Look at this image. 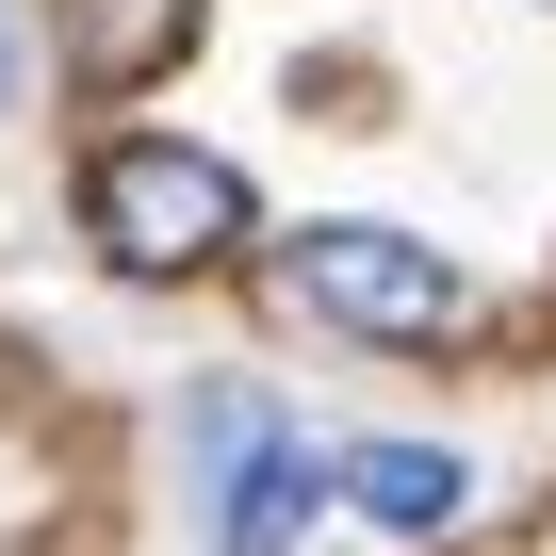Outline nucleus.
Listing matches in <instances>:
<instances>
[{
    "instance_id": "obj_5",
    "label": "nucleus",
    "mask_w": 556,
    "mask_h": 556,
    "mask_svg": "<svg viewBox=\"0 0 556 556\" xmlns=\"http://www.w3.org/2000/svg\"><path fill=\"white\" fill-rule=\"evenodd\" d=\"M328 491H344L361 523H393V540H442V523L475 507V458H458V442H344Z\"/></svg>"
},
{
    "instance_id": "obj_1",
    "label": "nucleus",
    "mask_w": 556,
    "mask_h": 556,
    "mask_svg": "<svg viewBox=\"0 0 556 556\" xmlns=\"http://www.w3.org/2000/svg\"><path fill=\"white\" fill-rule=\"evenodd\" d=\"M245 229H262V197H245L229 148L115 131V148L83 164V245H99L115 278H213V262H245Z\"/></svg>"
},
{
    "instance_id": "obj_4",
    "label": "nucleus",
    "mask_w": 556,
    "mask_h": 556,
    "mask_svg": "<svg viewBox=\"0 0 556 556\" xmlns=\"http://www.w3.org/2000/svg\"><path fill=\"white\" fill-rule=\"evenodd\" d=\"M312 507H328V458H312V442H278V426H245L229 475H213V556H295Z\"/></svg>"
},
{
    "instance_id": "obj_2",
    "label": "nucleus",
    "mask_w": 556,
    "mask_h": 556,
    "mask_svg": "<svg viewBox=\"0 0 556 556\" xmlns=\"http://www.w3.org/2000/svg\"><path fill=\"white\" fill-rule=\"evenodd\" d=\"M278 295H295L312 328H344V344H442V328L475 312V278H458L426 229L312 213V229H278Z\"/></svg>"
},
{
    "instance_id": "obj_3",
    "label": "nucleus",
    "mask_w": 556,
    "mask_h": 556,
    "mask_svg": "<svg viewBox=\"0 0 556 556\" xmlns=\"http://www.w3.org/2000/svg\"><path fill=\"white\" fill-rule=\"evenodd\" d=\"M197 34H213V0H50V50H66L83 99H148V83H180Z\"/></svg>"
},
{
    "instance_id": "obj_6",
    "label": "nucleus",
    "mask_w": 556,
    "mask_h": 556,
    "mask_svg": "<svg viewBox=\"0 0 556 556\" xmlns=\"http://www.w3.org/2000/svg\"><path fill=\"white\" fill-rule=\"evenodd\" d=\"M0 99H17V0H0Z\"/></svg>"
}]
</instances>
